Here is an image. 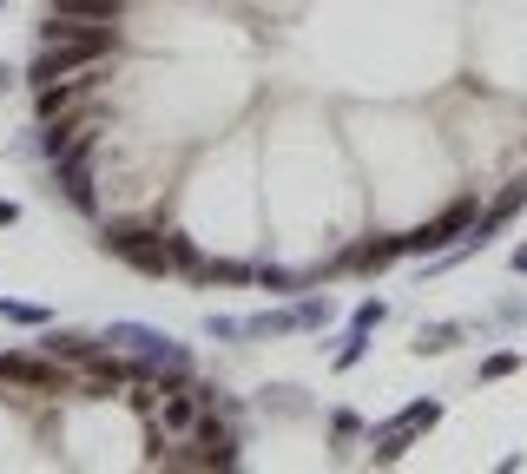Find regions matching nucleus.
Masks as SVG:
<instances>
[{"label": "nucleus", "instance_id": "nucleus-1", "mask_svg": "<svg viewBox=\"0 0 527 474\" xmlns=\"http://www.w3.org/2000/svg\"><path fill=\"white\" fill-rule=\"evenodd\" d=\"M126 47L112 20H66V14H40V60H33V86H47V79H73L86 66L112 60V53Z\"/></svg>", "mask_w": 527, "mask_h": 474}, {"label": "nucleus", "instance_id": "nucleus-2", "mask_svg": "<svg viewBox=\"0 0 527 474\" xmlns=\"http://www.w3.org/2000/svg\"><path fill=\"white\" fill-rule=\"evenodd\" d=\"M218 395H224V389H211V382H192V376H172V382H165V389H159V409L145 415V428H152V461L165 455V442L192 435L198 415L218 409Z\"/></svg>", "mask_w": 527, "mask_h": 474}, {"label": "nucleus", "instance_id": "nucleus-3", "mask_svg": "<svg viewBox=\"0 0 527 474\" xmlns=\"http://www.w3.org/2000/svg\"><path fill=\"white\" fill-rule=\"evenodd\" d=\"M106 343L126 349L139 382H172V376H192V349L172 343L165 330H145V323H106Z\"/></svg>", "mask_w": 527, "mask_h": 474}, {"label": "nucleus", "instance_id": "nucleus-4", "mask_svg": "<svg viewBox=\"0 0 527 474\" xmlns=\"http://www.w3.org/2000/svg\"><path fill=\"white\" fill-rule=\"evenodd\" d=\"M231 402L218 395V409L198 415L192 435H178V455H159L165 468H238V428H231Z\"/></svg>", "mask_w": 527, "mask_h": 474}, {"label": "nucleus", "instance_id": "nucleus-5", "mask_svg": "<svg viewBox=\"0 0 527 474\" xmlns=\"http://www.w3.org/2000/svg\"><path fill=\"white\" fill-rule=\"evenodd\" d=\"M99 244H106L112 257H126L132 270H145V277H165V270H172V251H165V237L152 231V224H106Z\"/></svg>", "mask_w": 527, "mask_h": 474}, {"label": "nucleus", "instance_id": "nucleus-6", "mask_svg": "<svg viewBox=\"0 0 527 474\" xmlns=\"http://www.w3.org/2000/svg\"><path fill=\"white\" fill-rule=\"evenodd\" d=\"M475 211H481V198L475 191H462L455 205L442 211V218H429V224H416V231H402V244H409V257H442L455 237H468V224H475Z\"/></svg>", "mask_w": 527, "mask_h": 474}, {"label": "nucleus", "instance_id": "nucleus-7", "mask_svg": "<svg viewBox=\"0 0 527 474\" xmlns=\"http://www.w3.org/2000/svg\"><path fill=\"white\" fill-rule=\"evenodd\" d=\"M435 422H442V402H435V395H429V402H409L402 415H389V422L369 435V461H396L402 448L416 442V435H429Z\"/></svg>", "mask_w": 527, "mask_h": 474}, {"label": "nucleus", "instance_id": "nucleus-8", "mask_svg": "<svg viewBox=\"0 0 527 474\" xmlns=\"http://www.w3.org/2000/svg\"><path fill=\"white\" fill-rule=\"evenodd\" d=\"M93 152H99V145H80V152H66L60 165H53V172H60L66 205H73V211H86V218L99 211V198H93Z\"/></svg>", "mask_w": 527, "mask_h": 474}, {"label": "nucleus", "instance_id": "nucleus-9", "mask_svg": "<svg viewBox=\"0 0 527 474\" xmlns=\"http://www.w3.org/2000/svg\"><path fill=\"white\" fill-rule=\"evenodd\" d=\"M0 376L20 382V389H40V395H60L66 389V369L53 363V349H47V356H0Z\"/></svg>", "mask_w": 527, "mask_h": 474}, {"label": "nucleus", "instance_id": "nucleus-10", "mask_svg": "<svg viewBox=\"0 0 527 474\" xmlns=\"http://www.w3.org/2000/svg\"><path fill=\"white\" fill-rule=\"evenodd\" d=\"M396 257H409L402 231H396V237H363V244H350V251L336 257V270H389Z\"/></svg>", "mask_w": 527, "mask_h": 474}, {"label": "nucleus", "instance_id": "nucleus-11", "mask_svg": "<svg viewBox=\"0 0 527 474\" xmlns=\"http://www.w3.org/2000/svg\"><path fill=\"white\" fill-rule=\"evenodd\" d=\"M40 14H66V20H112V27H119V0H47Z\"/></svg>", "mask_w": 527, "mask_h": 474}, {"label": "nucleus", "instance_id": "nucleus-12", "mask_svg": "<svg viewBox=\"0 0 527 474\" xmlns=\"http://www.w3.org/2000/svg\"><path fill=\"white\" fill-rule=\"evenodd\" d=\"M462 323H435V330H422L416 336V356H442V349H455V343H462Z\"/></svg>", "mask_w": 527, "mask_h": 474}, {"label": "nucleus", "instance_id": "nucleus-13", "mask_svg": "<svg viewBox=\"0 0 527 474\" xmlns=\"http://www.w3.org/2000/svg\"><path fill=\"white\" fill-rule=\"evenodd\" d=\"M310 277H297V270H277V264H257V290H277V297H297Z\"/></svg>", "mask_w": 527, "mask_h": 474}, {"label": "nucleus", "instance_id": "nucleus-14", "mask_svg": "<svg viewBox=\"0 0 527 474\" xmlns=\"http://www.w3.org/2000/svg\"><path fill=\"white\" fill-rule=\"evenodd\" d=\"M165 251H172V270H192V277H198V264H205V257H198V244L185 231H165Z\"/></svg>", "mask_w": 527, "mask_h": 474}, {"label": "nucleus", "instance_id": "nucleus-15", "mask_svg": "<svg viewBox=\"0 0 527 474\" xmlns=\"http://www.w3.org/2000/svg\"><path fill=\"white\" fill-rule=\"evenodd\" d=\"M521 369V349H495L488 363H481V382H501V376H514Z\"/></svg>", "mask_w": 527, "mask_h": 474}, {"label": "nucleus", "instance_id": "nucleus-16", "mask_svg": "<svg viewBox=\"0 0 527 474\" xmlns=\"http://www.w3.org/2000/svg\"><path fill=\"white\" fill-rule=\"evenodd\" d=\"M330 316H336L330 297H304V303H297V323H304V330H317V323H330Z\"/></svg>", "mask_w": 527, "mask_h": 474}, {"label": "nucleus", "instance_id": "nucleus-17", "mask_svg": "<svg viewBox=\"0 0 527 474\" xmlns=\"http://www.w3.org/2000/svg\"><path fill=\"white\" fill-rule=\"evenodd\" d=\"M0 316H7V323H27V330H40V323H47V310H40V303H0Z\"/></svg>", "mask_w": 527, "mask_h": 474}, {"label": "nucleus", "instance_id": "nucleus-18", "mask_svg": "<svg viewBox=\"0 0 527 474\" xmlns=\"http://www.w3.org/2000/svg\"><path fill=\"white\" fill-rule=\"evenodd\" d=\"M363 336H369V330H350V336H343V349H336L330 363H336V369H356V363H363Z\"/></svg>", "mask_w": 527, "mask_h": 474}, {"label": "nucleus", "instance_id": "nucleus-19", "mask_svg": "<svg viewBox=\"0 0 527 474\" xmlns=\"http://www.w3.org/2000/svg\"><path fill=\"white\" fill-rule=\"evenodd\" d=\"M376 323H383V303L369 297V303H356L350 310V330H376Z\"/></svg>", "mask_w": 527, "mask_h": 474}, {"label": "nucleus", "instance_id": "nucleus-20", "mask_svg": "<svg viewBox=\"0 0 527 474\" xmlns=\"http://www.w3.org/2000/svg\"><path fill=\"white\" fill-rule=\"evenodd\" d=\"M205 336H244V316H205Z\"/></svg>", "mask_w": 527, "mask_h": 474}, {"label": "nucleus", "instance_id": "nucleus-21", "mask_svg": "<svg viewBox=\"0 0 527 474\" xmlns=\"http://www.w3.org/2000/svg\"><path fill=\"white\" fill-rule=\"evenodd\" d=\"M20 218V205H14V198H0V224H14Z\"/></svg>", "mask_w": 527, "mask_h": 474}, {"label": "nucleus", "instance_id": "nucleus-22", "mask_svg": "<svg viewBox=\"0 0 527 474\" xmlns=\"http://www.w3.org/2000/svg\"><path fill=\"white\" fill-rule=\"evenodd\" d=\"M514 270H521V277H527V244H521V251H514Z\"/></svg>", "mask_w": 527, "mask_h": 474}, {"label": "nucleus", "instance_id": "nucleus-23", "mask_svg": "<svg viewBox=\"0 0 527 474\" xmlns=\"http://www.w3.org/2000/svg\"><path fill=\"white\" fill-rule=\"evenodd\" d=\"M7 86H14V73H7V66H0V93H7Z\"/></svg>", "mask_w": 527, "mask_h": 474}, {"label": "nucleus", "instance_id": "nucleus-24", "mask_svg": "<svg viewBox=\"0 0 527 474\" xmlns=\"http://www.w3.org/2000/svg\"><path fill=\"white\" fill-rule=\"evenodd\" d=\"M0 7H7V0H0Z\"/></svg>", "mask_w": 527, "mask_h": 474}]
</instances>
